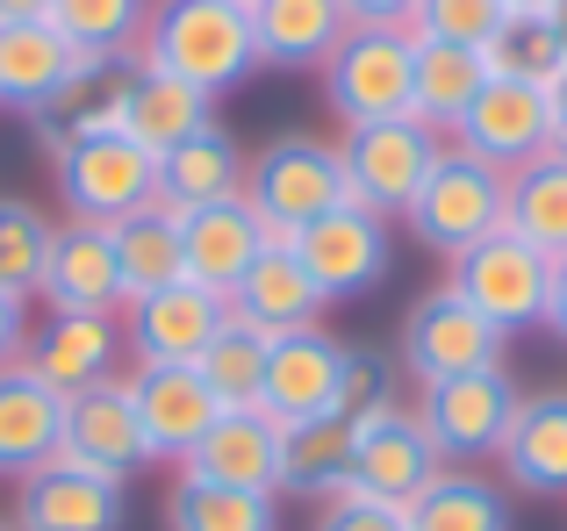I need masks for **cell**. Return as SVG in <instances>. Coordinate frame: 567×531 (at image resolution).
<instances>
[{
	"label": "cell",
	"instance_id": "cell-1",
	"mask_svg": "<svg viewBox=\"0 0 567 531\" xmlns=\"http://www.w3.org/2000/svg\"><path fill=\"white\" fill-rule=\"evenodd\" d=\"M137 65L173 72L194 94L223 101L230 86H245L259 72V37H251V14L230 8V0H152Z\"/></svg>",
	"mask_w": 567,
	"mask_h": 531
},
{
	"label": "cell",
	"instance_id": "cell-2",
	"mask_svg": "<svg viewBox=\"0 0 567 531\" xmlns=\"http://www.w3.org/2000/svg\"><path fill=\"white\" fill-rule=\"evenodd\" d=\"M51 180L65 216L80 223H123L158 201V158L130 144L123 129H72L51 144Z\"/></svg>",
	"mask_w": 567,
	"mask_h": 531
},
{
	"label": "cell",
	"instance_id": "cell-3",
	"mask_svg": "<svg viewBox=\"0 0 567 531\" xmlns=\"http://www.w3.org/2000/svg\"><path fill=\"white\" fill-rule=\"evenodd\" d=\"M245 201L259 209L266 238H295L317 216H331L346 201V166L338 144L309 137V129H280L259 158H245Z\"/></svg>",
	"mask_w": 567,
	"mask_h": 531
},
{
	"label": "cell",
	"instance_id": "cell-4",
	"mask_svg": "<svg viewBox=\"0 0 567 531\" xmlns=\"http://www.w3.org/2000/svg\"><path fill=\"white\" fill-rule=\"evenodd\" d=\"M439 129H424L416 115H388V123H360L338 137V166H346V201L374 216H410V201L424 195L431 166H439Z\"/></svg>",
	"mask_w": 567,
	"mask_h": 531
},
{
	"label": "cell",
	"instance_id": "cell-5",
	"mask_svg": "<svg viewBox=\"0 0 567 531\" xmlns=\"http://www.w3.org/2000/svg\"><path fill=\"white\" fill-rule=\"evenodd\" d=\"M445 288H453L467 309H482L503 337H517V331H539L546 323L554 259H546L539 244H525L517 230H496V238L467 244V252L453 259V280H445Z\"/></svg>",
	"mask_w": 567,
	"mask_h": 531
},
{
	"label": "cell",
	"instance_id": "cell-6",
	"mask_svg": "<svg viewBox=\"0 0 567 531\" xmlns=\"http://www.w3.org/2000/svg\"><path fill=\"white\" fill-rule=\"evenodd\" d=\"M410 80H416L410 29H346V43L323 58V101L346 129L410 115Z\"/></svg>",
	"mask_w": 567,
	"mask_h": 531
},
{
	"label": "cell",
	"instance_id": "cell-7",
	"mask_svg": "<svg viewBox=\"0 0 567 531\" xmlns=\"http://www.w3.org/2000/svg\"><path fill=\"white\" fill-rule=\"evenodd\" d=\"M517 403H525V388H517L503 366H482V374L424 381L416 424L431 431V446H439L445 467H474V460H496L503 452V431H511Z\"/></svg>",
	"mask_w": 567,
	"mask_h": 531
},
{
	"label": "cell",
	"instance_id": "cell-8",
	"mask_svg": "<svg viewBox=\"0 0 567 531\" xmlns=\"http://www.w3.org/2000/svg\"><path fill=\"white\" fill-rule=\"evenodd\" d=\"M402 223H410L416 244H431L439 259H460L467 244H482V238L503 230V173L482 166L474 152H460V144H445L439 166H431V180H424V195L410 201Z\"/></svg>",
	"mask_w": 567,
	"mask_h": 531
},
{
	"label": "cell",
	"instance_id": "cell-9",
	"mask_svg": "<svg viewBox=\"0 0 567 531\" xmlns=\"http://www.w3.org/2000/svg\"><path fill=\"white\" fill-rule=\"evenodd\" d=\"M439 446H431V431L416 424L410 403H374L352 417V496H374V503H395L410 510L416 496L431 489V475H439Z\"/></svg>",
	"mask_w": 567,
	"mask_h": 531
},
{
	"label": "cell",
	"instance_id": "cell-10",
	"mask_svg": "<svg viewBox=\"0 0 567 531\" xmlns=\"http://www.w3.org/2000/svg\"><path fill=\"white\" fill-rule=\"evenodd\" d=\"M503 345H511V337H503L482 309L460 302L453 288L416 294L410 316H402V331H395V352H402V366L416 374V388H424V381H453V374L503 366Z\"/></svg>",
	"mask_w": 567,
	"mask_h": 531
},
{
	"label": "cell",
	"instance_id": "cell-11",
	"mask_svg": "<svg viewBox=\"0 0 567 531\" xmlns=\"http://www.w3.org/2000/svg\"><path fill=\"white\" fill-rule=\"evenodd\" d=\"M295 259L309 266V280L323 288V302H352V294L381 288L388 266H395V238H388V216L360 209V201H338L331 216H317L309 230H295Z\"/></svg>",
	"mask_w": 567,
	"mask_h": 531
},
{
	"label": "cell",
	"instance_id": "cell-12",
	"mask_svg": "<svg viewBox=\"0 0 567 531\" xmlns=\"http://www.w3.org/2000/svg\"><path fill=\"white\" fill-rule=\"evenodd\" d=\"M546 137H554V101H546V86L496 80V72H488V86L474 94V108L460 115V129H453L460 152H474L496 173H517V166H532V158H546Z\"/></svg>",
	"mask_w": 567,
	"mask_h": 531
},
{
	"label": "cell",
	"instance_id": "cell-13",
	"mask_svg": "<svg viewBox=\"0 0 567 531\" xmlns=\"http://www.w3.org/2000/svg\"><path fill=\"white\" fill-rule=\"evenodd\" d=\"M14 531H123V481L51 452L14 481Z\"/></svg>",
	"mask_w": 567,
	"mask_h": 531
},
{
	"label": "cell",
	"instance_id": "cell-14",
	"mask_svg": "<svg viewBox=\"0 0 567 531\" xmlns=\"http://www.w3.org/2000/svg\"><path fill=\"white\" fill-rule=\"evenodd\" d=\"M37 294L51 309H86V316H123V259H115V230L109 223H51V252H43Z\"/></svg>",
	"mask_w": 567,
	"mask_h": 531
},
{
	"label": "cell",
	"instance_id": "cell-15",
	"mask_svg": "<svg viewBox=\"0 0 567 531\" xmlns=\"http://www.w3.org/2000/svg\"><path fill=\"white\" fill-rule=\"evenodd\" d=\"M230 323V302L202 280H166V288L137 294L123 316V337L137 360H158V366H194L202 345Z\"/></svg>",
	"mask_w": 567,
	"mask_h": 531
},
{
	"label": "cell",
	"instance_id": "cell-16",
	"mask_svg": "<svg viewBox=\"0 0 567 531\" xmlns=\"http://www.w3.org/2000/svg\"><path fill=\"white\" fill-rule=\"evenodd\" d=\"M338 381H346V345H338L323 323H309V331H288V337L266 345L259 409L280 424V431H288V424H309V417H331Z\"/></svg>",
	"mask_w": 567,
	"mask_h": 531
},
{
	"label": "cell",
	"instance_id": "cell-17",
	"mask_svg": "<svg viewBox=\"0 0 567 531\" xmlns=\"http://www.w3.org/2000/svg\"><path fill=\"white\" fill-rule=\"evenodd\" d=\"M280 452H288V431L259 403H245V409H216V424L194 438L181 475L223 481V489H251V496H280Z\"/></svg>",
	"mask_w": 567,
	"mask_h": 531
},
{
	"label": "cell",
	"instance_id": "cell-18",
	"mask_svg": "<svg viewBox=\"0 0 567 531\" xmlns=\"http://www.w3.org/2000/svg\"><path fill=\"white\" fill-rule=\"evenodd\" d=\"M123 316H86V309H51L43 331H29V352L22 366L58 395H80V388H101L115 381V360H123Z\"/></svg>",
	"mask_w": 567,
	"mask_h": 531
},
{
	"label": "cell",
	"instance_id": "cell-19",
	"mask_svg": "<svg viewBox=\"0 0 567 531\" xmlns=\"http://www.w3.org/2000/svg\"><path fill=\"white\" fill-rule=\"evenodd\" d=\"M58 452L80 460V467H101V475H115V481L152 467L137 403H130V381H101V388L65 395V438H58Z\"/></svg>",
	"mask_w": 567,
	"mask_h": 531
},
{
	"label": "cell",
	"instance_id": "cell-20",
	"mask_svg": "<svg viewBox=\"0 0 567 531\" xmlns=\"http://www.w3.org/2000/svg\"><path fill=\"white\" fill-rule=\"evenodd\" d=\"M130 403H137V424H144V446L152 460H187L194 438L216 424V395L194 366H158V360H137L130 374Z\"/></svg>",
	"mask_w": 567,
	"mask_h": 531
},
{
	"label": "cell",
	"instance_id": "cell-21",
	"mask_svg": "<svg viewBox=\"0 0 567 531\" xmlns=\"http://www.w3.org/2000/svg\"><path fill=\"white\" fill-rule=\"evenodd\" d=\"M94 51H72L51 22H0V108L14 115H51L65 101L72 72L86 65Z\"/></svg>",
	"mask_w": 567,
	"mask_h": 531
},
{
	"label": "cell",
	"instance_id": "cell-22",
	"mask_svg": "<svg viewBox=\"0 0 567 531\" xmlns=\"http://www.w3.org/2000/svg\"><path fill=\"white\" fill-rule=\"evenodd\" d=\"M230 316L251 323L259 337H288V331H309L323 316V288L309 280V266L295 259L288 238H274L259 259L245 266V280L230 288Z\"/></svg>",
	"mask_w": 567,
	"mask_h": 531
},
{
	"label": "cell",
	"instance_id": "cell-23",
	"mask_svg": "<svg viewBox=\"0 0 567 531\" xmlns=\"http://www.w3.org/2000/svg\"><path fill=\"white\" fill-rule=\"evenodd\" d=\"M266 223H259V209H251L245 195H230V201H208V209H194L181 216V266H187V280H202V288H216L223 302H230V288L245 280V266L266 252Z\"/></svg>",
	"mask_w": 567,
	"mask_h": 531
},
{
	"label": "cell",
	"instance_id": "cell-24",
	"mask_svg": "<svg viewBox=\"0 0 567 531\" xmlns=\"http://www.w3.org/2000/svg\"><path fill=\"white\" fill-rule=\"evenodd\" d=\"M503 481L517 496H539V503H560L567 496V388L525 395L503 431Z\"/></svg>",
	"mask_w": 567,
	"mask_h": 531
},
{
	"label": "cell",
	"instance_id": "cell-25",
	"mask_svg": "<svg viewBox=\"0 0 567 531\" xmlns=\"http://www.w3.org/2000/svg\"><path fill=\"white\" fill-rule=\"evenodd\" d=\"M65 438V395L43 388L22 360L0 366V481L37 475Z\"/></svg>",
	"mask_w": 567,
	"mask_h": 531
},
{
	"label": "cell",
	"instance_id": "cell-26",
	"mask_svg": "<svg viewBox=\"0 0 567 531\" xmlns=\"http://www.w3.org/2000/svg\"><path fill=\"white\" fill-rule=\"evenodd\" d=\"M230 195H245V152H237V137L223 123L194 129L187 144H173V152L158 158V209L194 216V209L230 201Z\"/></svg>",
	"mask_w": 567,
	"mask_h": 531
},
{
	"label": "cell",
	"instance_id": "cell-27",
	"mask_svg": "<svg viewBox=\"0 0 567 531\" xmlns=\"http://www.w3.org/2000/svg\"><path fill=\"white\" fill-rule=\"evenodd\" d=\"M346 8L338 0H259L251 8V37H259V65L274 72H323V58L346 43Z\"/></svg>",
	"mask_w": 567,
	"mask_h": 531
},
{
	"label": "cell",
	"instance_id": "cell-28",
	"mask_svg": "<svg viewBox=\"0 0 567 531\" xmlns=\"http://www.w3.org/2000/svg\"><path fill=\"white\" fill-rule=\"evenodd\" d=\"M208 123H216V101H208V94H194V86H181L173 72H152V65L130 72V94H123V137H130V144H144L152 158H166L173 144H187L194 129H208Z\"/></svg>",
	"mask_w": 567,
	"mask_h": 531
},
{
	"label": "cell",
	"instance_id": "cell-29",
	"mask_svg": "<svg viewBox=\"0 0 567 531\" xmlns=\"http://www.w3.org/2000/svg\"><path fill=\"white\" fill-rule=\"evenodd\" d=\"M488 86V58L467 43H424L416 37V80H410V115L424 129H460V115L474 108V94Z\"/></svg>",
	"mask_w": 567,
	"mask_h": 531
},
{
	"label": "cell",
	"instance_id": "cell-30",
	"mask_svg": "<svg viewBox=\"0 0 567 531\" xmlns=\"http://www.w3.org/2000/svg\"><path fill=\"white\" fill-rule=\"evenodd\" d=\"M352 481V417L331 409V417L288 424V452H280V496H309V503H331Z\"/></svg>",
	"mask_w": 567,
	"mask_h": 531
},
{
	"label": "cell",
	"instance_id": "cell-31",
	"mask_svg": "<svg viewBox=\"0 0 567 531\" xmlns=\"http://www.w3.org/2000/svg\"><path fill=\"white\" fill-rule=\"evenodd\" d=\"M402 518H410V531H511V489H496L474 467H439Z\"/></svg>",
	"mask_w": 567,
	"mask_h": 531
},
{
	"label": "cell",
	"instance_id": "cell-32",
	"mask_svg": "<svg viewBox=\"0 0 567 531\" xmlns=\"http://www.w3.org/2000/svg\"><path fill=\"white\" fill-rule=\"evenodd\" d=\"M503 230L539 244L546 259H567V166L560 158H532V166L503 173Z\"/></svg>",
	"mask_w": 567,
	"mask_h": 531
},
{
	"label": "cell",
	"instance_id": "cell-33",
	"mask_svg": "<svg viewBox=\"0 0 567 531\" xmlns=\"http://www.w3.org/2000/svg\"><path fill=\"white\" fill-rule=\"evenodd\" d=\"M280 496H251V489H223V481H194L181 475L166 496V531H280Z\"/></svg>",
	"mask_w": 567,
	"mask_h": 531
},
{
	"label": "cell",
	"instance_id": "cell-34",
	"mask_svg": "<svg viewBox=\"0 0 567 531\" xmlns=\"http://www.w3.org/2000/svg\"><path fill=\"white\" fill-rule=\"evenodd\" d=\"M115 230V259H123V294L137 302V294H152V288H166V280H187V266H181V216L173 209H137V216H123V223H109Z\"/></svg>",
	"mask_w": 567,
	"mask_h": 531
},
{
	"label": "cell",
	"instance_id": "cell-35",
	"mask_svg": "<svg viewBox=\"0 0 567 531\" xmlns=\"http://www.w3.org/2000/svg\"><path fill=\"white\" fill-rule=\"evenodd\" d=\"M144 22H152V0H51V29L94 58H130Z\"/></svg>",
	"mask_w": 567,
	"mask_h": 531
},
{
	"label": "cell",
	"instance_id": "cell-36",
	"mask_svg": "<svg viewBox=\"0 0 567 531\" xmlns=\"http://www.w3.org/2000/svg\"><path fill=\"white\" fill-rule=\"evenodd\" d=\"M266 345L274 337H259L251 323H223L216 337L202 345V360H194V374L208 381V395H216L223 409H245V403H259V388H266Z\"/></svg>",
	"mask_w": 567,
	"mask_h": 531
},
{
	"label": "cell",
	"instance_id": "cell-37",
	"mask_svg": "<svg viewBox=\"0 0 567 531\" xmlns=\"http://www.w3.org/2000/svg\"><path fill=\"white\" fill-rule=\"evenodd\" d=\"M488 72L496 80H525V86H554V72L567 65L560 37H554V14H511V22L488 37Z\"/></svg>",
	"mask_w": 567,
	"mask_h": 531
},
{
	"label": "cell",
	"instance_id": "cell-38",
	"mask_svg": "<svg viewBox=\"0 0 567 531\" xmlns=\"http://www.w3.org/2000/svg\"><path fill=\"white\" fill-rule=\"evenodd\" d=\"M43 252H51V223H43L37 201L0 195V294H37L43 280Z\"/></svg>",
	"mask_w": 567,
	"mask_h": 531
},
{
	"label": "cell",
	"instance_id": "cell-39",
	"mask_svg": "<svg viewBox=\"0 0 567 531\" xmlns=\"http://www.w3.org/2000/svg\"><path fill=\"white\" fill-rule=\"evenodd\" d=\"M511 22L503 0H416L410 14V37L424 43H467V51H488V37Z\"/></svg>",
	"mask_w": 567,
	"mask_h": 531
},
{
	"label": "cell",
	"instance_id": "cell-40",
	"mask_svg": "<svg viewBox=\"0 0 567 531\" xmlns=\"http://www.w3.org/2000/svg\"><path fill=\"white\" fill-rule=\"evenodd\" d=\"M374 403H395V381H388V360L367 345H346V381H338V409L346 417H360V409Z\"/></svg>",
	"mask_w": 567,
	"mask_h": 531
},
{
	"label": "cell",
	"instance_id": "cell-41",
	"mask_svg": "<svg viewBox=\"0 0 567 531\" xmlns=\"http://www.w3.org/2000/svg\"><path fill=\"white\" fill-rule=\"evenodd\" d=\"M309 531H410V518H402L395 503H374V496L338 489L331 503H317V524H309Z\"/></svg>",
	"mask_w": 567,
	"mask_h": 531
},
{
	"label": "cell",
	"instance_id": "cell-42",
	"mask_svg": "<svg viewBox=\"0 0 567 531\" xmlns=\"http://www.w3.org/2000/svg\"><path fill=\"white\" fill-rule=\"evenodd\" d=\"M352 29H410L416 0H338Z\"/></svg>",
	"mask_w": 567,
	"mask_h": 531
},
{
	"label": "cell",
	"instance_id": "cell-43",
	"mask_svg": "<svg viewBox=\"0 0 567 531\" xmlns=\"http://www.w3.org/2000/svg\"><path fill=\"white\" fill-rule=\"evenodd\" d=\"M29 352V309L22 294H0V366H14Z\"/></svg>",
	"mask_w": 567,
	"mask_h": 531
},
{
	"label": "cell",
	"instance_id": "cell-44",
	"mask_svg": "<svg viewBox=\"0 0 567 531\" xmlns=\"http://www.w3.org/2000/svg\"><path fill=\"white\" fill-rule=\"evenodd\" d=\"M539 331H554L567 345V259H554V288H546V323Z\"/></svg>",
	"mask_w": 567,
	"mask_h": 531
},
{
	"label": "cell",
	"instance_id": "cell-45",
	"mask_svg": "<svg viewBox=\"0 0 567 531\" xmlns=\"http://www.w3.org/2000/svg\"><path fill=\"white\" fill-rule=\"evenodd\" d=\"M0 22H51V0H0Z\"/></svg>",
	"mask_w": 567,
	"mask_h": 531
},
{
	"label": "cell",
	"instance_id": "cell-46",
	"mask_svg": "<svg viewBox=\"0 0 567 531\" xmlns=\"http://www.w3.org/2000/svg\"><path fill=\"white\" fill-rule=\"evenodd\" d=\"M546 158H560V166H567V115H554V137H546Z\"/></svg>",
	"mask_w": 567,
	"mask_h": 531
},
{
	"label": "cell",
	"instance_id": "cell-47",
	"mask_svg": "<svg viewBox=\"0 0 567 531\" xmlns=\"http://www.w3.org/2000/svg\"><path fill=\"white\" fill-rule=\"evenodd\" d=\"M546 101H554V115H567V65L554 72V86H546Z\"/></svg>",
	"mask_w": 567,
	"mask_h": 531
},
{
	"label": "cell",
	"instance_id": "cell-48",
	"mask_svg": "<svg viewBox=\"0 0 567 531\" xmlns=\"http://www.w3.org/2000/svg\"><path fill=\"white\" fill-rule=\"evenodd\" d=\"M511 14H554V0H503Z\"/></svg>",
	"mask_w": 567,
	"mask_h": 531
},
{
	"label": "cell",
	"instance_id": "cell-49",
	"mask_svg": "<svg viewBox=\"0 0 567 531\" xmlns=\"http://www.w3.org/2000/svg\"><path fill=\"white\" fill-rule=\"evenodd\" d=\"M554 37H560V51H567V0H554Z\"/></svg>",
	"mask_w": 567,
	"mask_h": 531
},
{
	"label": "cell",
	"instance_id": "cell-50",
	"mask_svg": "<svg viewBox=\"0 0 567 531\" xmlns=\"http://www.w3.org/2000/svg\"><path fill=\"white\" fill-rule=\"evenodd\" d=\"M230 8H245V14H251V8H259V0H230Z\"/></svg>",
	"mask_w": 567,
	"mask_h": 531
},
{
	"label": "cell",
	"instance_id": "cell-51",
	"mask_svg": "<svg viewBox=\"0 0 567 531\" xmlns=\"http://www.w3.org/2000/svg\"><path fill=\"white\" fill-rule=\"evenodd\" d=\"M0 531H14V524H8V518H0Z\"/></svg>",
	"mask_w": 567,
	"mask_h": 531
}]
</instances>
